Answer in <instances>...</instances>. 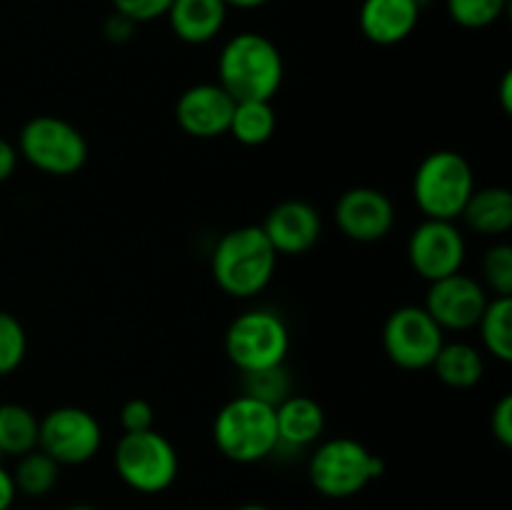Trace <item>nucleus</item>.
I'll return each instance as SVG.
<instances>
[{"label":"nucleus","instance_id":"obj_1","mask_svg":"<svg viewBox=\"0 0 512 510\" xmlns=\"http://www.w3.org/2000/svg\"><path fill=\"white\" fill-rule=\"evenodd\" d=\"M278 268V253L260 225H240L220 235L210 255L215 285L230 298L248 300L263 293Z\"/></svg>","mask_w":512,"mask_h":510},{"label":"nucleus","instance_id":"obj_2","mask_svg":"<svg viewBox=\"0 0 512 510\" xmlns=\"http://www.w3.org/2000/svg\"><path fill=\"white\" fill-rule=\"evenodd\" d=\"M283 75V55L263 33L233 35L218 55V83L233 100H273Z\"/></svg>","mask_w":512,"mask_h":510},{"label":"nucleus","instance_id":"obj_3","mask_svg":"<svg viewBox=\"0 0 512 510\" xmlns=\"http://www.w3.org/2000/svg\"><path fill=\"white\" fill-rule=\"evenodd\" d=\"M213 443L233 463L250 465L278 450L275 408L240 393L218 410L213 420Z\"/></svg>","mask_w":512,"mask_h":510},{"label":"nucleus","instance_id":"obj_4","mask_svg":"<svg viewBox=\"0 0 512 510\" xmlns=\"http://www.w3.org/2000/svg\"><path fill=\"white\" fill-rule=\"evenodd\" d=\"M383 473L385 460L355 438L325 440L313 450L308 463L310 485L333 500L353 498Z\"/></svg>","mask_w":512,"mask_h":510},{"label":"nucleus","instance_id":"obj_5","mask_svg":"<svg viewBox=\"0 0 512 510\" xmlns=\"http://www.w3.org/2000/svg\"><path fill=\"white\" fill-rule=\"evenodd\" d=\"M473 190V165L458 150H433L415 168L413 198L425 218L458 220Z\"/></svg>","mask_w":512,"mask_h":510},{"label":"nucleus","instance_id":"obj_6","mask_svg":"<svg viewBox=\"0 0 512 510\" xmlns=\"http://www.w3.org/2000/svg\"><path fill=\"white\" fill-rule=\"evenodd\" d=\"M18 155L28 165L45 175L68 178L88 163V140L85 135L58 115H35L20 128Z\"/></svg>","mask_w":512,"mask_h":510},{"label":"nucleus","instance_id":"obj_7","mask_svg":"<svg viewBox=\"0 0 512 510\" xmlns=\"http://www.w3.org/2000/svg\"><path fill=\"white\" fill-rule=\"evenodd\" d=\"M118 478L130 490L158 495L175 483L180 470L178 450L155 428L143 433H123L113 453Z\"/></svg>","mask_w":512,"mask_h":510},{"label":"nucleus","instance_id":"obj_8","mask_svg":"<svg viewBox=\"0 0 512 510\" xmlns=\"http://www.w3.org/2000/svg\"><path fill=\"white\" fill-rule=\"evenodd\" d=\"M288 350V325L270 308L245 310L225 330V355L240 373L283 365Z\"/></svg>","mask_w":512,"mask_h":510},{"label":"nucleus","instance_id":"obj_9","mask_svg":"<svg viewBox=\"0 0 512 510\" xmlns=\"http://www.w3.org/2000/svg\"><path fill=\"white\" fill-rule=\"evenodd\" d=\"M445 330L423 305H403L388 315L383 325V350L393 365L403 370H425L445 343Z\"/></svg>","mask_w":512,"mask_h":510},{"label":"nucleus","instance_id":"obj_10","mask_svg":"<svg viewBox=\"0 0 512 510\" xmlns=\"http://www.w3.org/2000/svg\"><path fill=\"white\" fill-rule=\"evenodd\" d=\"M103 428L90 410L60 405L40 418L38 448L58 465H83L98 455Z\"/></svg>","mask_w":512,"mask_h":510},{"label":"nucleus","instance_id":"obj_11","mask_svg":"<svg viewBox=\"0 0 512 510\" xmlns=\"http://www.w3.org/2000/svg\"><path fill=\"white\" fill-rule=\"evenodd\" d=\"M465 238L455 220L425 218L408 238V260L423 280L448 278L465 263Z\"/></svg>","mask_w":512,"mask_h":510},{"label":"nucleus","instance_id":"obj_12","mask_svg":"<svg viewBox=\"0 0 512 510\" xmlns=\"http://www.w3.org/2000/svg\"><path fill=\"white\" fill-rule=\"evenodd\" d=\"M488 300L490 295L480 280L465 273H453L430 283L423 308L443 330L465 333L478 325Z\"/></svg>","mask_w":512,"mask_h":510},{"label":"nucleus","instance_id":"obj_13","mask_svg":"<svg viewBox=\"0 0 512 510\" xmlns=\"http://www.w3.org/2000/svg\"><path fill=\"white\" fill-rule=\"evenodd\" d=\"M335 225L353 243H378L393 230L395 205L383 190L358 185L335 203Z\"/></svg>","mask_w":512,"mask_h":510},{"label":"nucleus","instance_id":"obj_14","mask_svg":"<svg viewBox=\"0 0 512 510\" xmlns=\"http://www.w3.org/2000/svg\"><path fill=\"white\" fill-rule=\"evenodd\" d=\"M235 100L220 83H195L175 100V123L185 135L213 140L228 135Z\"/></svg>","mask_w":512,"mask_h":510},{"label":"nucleus","instance_id":"obj_15","mask_svg":"<svg viewBox=\"0 0 512 510\" xmlns=\"http://www.w3.org/2000/svg\"><path fill=\"white\" fill-rule=\"evenodd\" d=\"M260 230L278 255H303L323 235V218L315 205L290 198L268 210Z\"/></svg>","mask_w":512,"mask_h":510},{"label":"nucleus","instance_id":"obj_16","mask_svg":"<svg viewBox=\"0 0 512 510\" xmlns=\"http://www.w3.org/2000/svg\"><path fill=\"white\" fill-rule=\"evenodd\" d=\"M423 8L418 0H363L360 33L373 45H398L413 35Z\"/></svg>","mask_w":512,"mask_h":510},{"label":"nucleus","instance_id":"obj_17","mask_svg":"<svg viewBox=\"0 0 512 510\" xmlns=\"http://www.w3.org/2000/svg\"><path fill=\"white\" fill-rule=\"evenodd\" d=\"M275 428L278 448H308L325 430L323 405L308 395H288L283 403L275 405Z\"/></svg>","mask_w":512,"mask_h":510},{"label":"nucleus","instance_id":"obj_18","mask_svg":"<svg viewBox=\"0 0 512 510\" xmlns=\"http://www.w3.org/2000/svg\"><path fill=\"white\" fill-rule=\"evenodd\" d=\"M228 10L225 0H173L165 18L183 43L205 45L220 35Z\"/></svg>","mask_w":512,"mask_h":510},{"label":"nucleus","instance_id":"obj_19","mask_svg":"<svg viewBox=\"0 0 512 510\" xmlns=\"http://www.w3.org/2000/svg\"><path fill=\"white\" fill-rule=\"evenodd\" d=\"M460 218L473 233L485 238H503L512 228V193L503 185L475 188Z\"/></svg>","mask_w":512,"mask_h":510},{"label":"nucleus","instance_id":"obj_20","mask_svg":"<svg viewBox=\"0 0 512 510\" xmlns=\"http://www.w3.org/2000/svg\"><path fill=\"white\" fill-rule=\"evenodd\" d=\"M433 373L443 385L453 390H468L483 380L485 360L475 345L455 340V343H443L433 360Z\"/></svg>","mask_w":512,"mask_h":510},{"label":"nucleus","instance_id":"obj_21","mask_svg":"<svg viewBox=\"0 0 512 510\" xmlns=\"http://www.w3.org/2000/svg\"><path fill=\"white\" fill-rule=\"evenodd\" d=\"M275 128H278V115L273 100H235L228 133L240 145L248 148L265 145L275 135Z\"/></svg>","mask_w":512,"mask_h":510},{"label":"nucleus","instance_id":"obj_22","mask_svg":"<svg viewBox=\"0 0 512 510\" xmlns=\"http://www.w3.org/2000/svg\"><path fill=\"white\" fill-rule=\"evenodd\" d=\"M40 420L20 403L0 405V455H20L38 448Z\"/></svg>","mask_w":512,"mask_h":510},{"label":"nucleus","instance_id":"obj_23","mask_svg":"<svg viewBox=\"0 0 512 510\" xmlns=\"http://www.w3.org/2000/svg\"><path fill=\"white\" fill-rule=\"evenodd\" d=\"M480 340L485 350L500 363L512 360V298H490L480 315Z\"/></svg>","mask_w":512,"mask_h":510},{"label":"nucleus","instance_id":"obj_24","mask_svg":"<svg viewBox=\"0 0 512 510\" xmlns=\"http://www.w3.org/2000/svg\"><path fill=\"white\" fill-rule=\"evenodd\" d=\"M15 490L20 495H28V498H45L48 493H53L55 485L60 480V465L55 463L50 455H45L43 450L35 448L30 453L20 455L18 463H15L13 473Z\"/></svg>","mask_w":512,"mask_h":510},{"label":"nucleus","instance_id":"obj_25","mask_svg":"<svg viewBox=\"0 0 512 510\" xmlns=\"http://www.w3.org/2000/svg\"><path fill=\"white\" fill-rule=\"evenodd\" d=\"M243 393L275 408L288 395H293V378H290L285 363L273 365V368L253 370V373H243Z\"/></svg>","mask_w":512,"mask_h":510},{"label":"nucleus","instance_id":"obj_26","mask_svg":"<svg viewBox=\"0 0 512 510\" xmlns=\"http://www.w3.org/2000/svg\"><path fill=\"white\" fill-rule=\"evenodd\" d=\"M483 288L493 293V298H512V245L493 243L480 263Z\"/></svg>","mask_w":512,"mask_h":510},{"label":"nucleus","instance_id":"obj_27","mask_svg":"<svg viewBox=\"0 0 512 510\" xmlns=\"http://www.w3.org/2000/svg\"><path fill=\"white\" fill-rule=\"evenodd\" d=\"M508 3L510 0H445V8L460 28L483 30L503 18Z\"/></svg>","mask_w":512,"mask_h":510},{"label":"nucleus","instance_id":"obj_28","mask_svg":"<svg viewBox=\"0 0 512 510\" xmlns=\"http://www.w3.org/2000/svg\"><path fill=\"white\" fill-rule=\"evenodd\" d=\"M28 353V335L23 323L8 310H0V378L15 373Z\"/></svg>","mask_w":512,"mask_h":510},{"label":"nucleus","instance_id":"obj_29","mask_svg":"<svg viewBox=\"0 0 512 510\" xmlns=\"http://www.w3.org/2000/svg\"><path fill=\"white\" fill-rule=\"evenodd\" d=\"M170 5H173V0H113L115 13L125 15L135 25L163 18V15H168Z\"/></svg>","mask_w":512,"mask_h":510},{"label":"nucleus","instance_id":"obj_30","mask_svg":"<svg viewBox=\"0 0 512 510\" xmlns=\"http://www.w3.org/2000/svg\"><path fill=\"white\" fill-rule=\"evenodd\" d=\"M120 425L123 433H143L155 425V410L145 398H130L120 408Z\"/></svg>","mask_w":512,"mask_h":510},{"label":"nucleus","instance_id":"obj_31","mask_svg":"<svg viewBox=\"0 0 512 510\" xmlns=\"http://www.w3.org/2000/svg\"><path fill=\"white\" fill-rule=\"evenodd\" d=\"M490 433L503 448H512V395H503L490 410Z\"/></svg>","mask_w":512,"mask_h":510},{"label":"nucleus","instance_id":"obj_32","mask_svg":"<svg viewBox=\"0 0 512 510\" xmlns=\"http://www.w3.org/2000/svg\"><path fill=\"white\" fill-rule=\"evenodd\" d=\"M133 33H135V23H133V20L125 18V15L115 13V10H113V13L105 18L103 35L110 40V43H115V45L128 43V40L133 38Z\"/></svg>","mask_w":512,"mask_h":510},{"label":"nucleus","instance_id":"obj_33","mask_svg":"<svg viewBox=\"0 0 512 510\" xmlns=\"http://www.w3.org/2000/svg\"><path fill=\"white\" fill-rule=\"evenodd\" d=\"M18 160H20L18 148H15L10 140L0 138V183H5V180L15 173V168H18Z\"/></svg>","mask_w":512,"mask_h":510},{"label":"nucleus","instance_id":"obj_34","mask_svg":"<svg viewBox=\"0 0 512 510\" xmlns=\"http://www.w3.org/2000/svg\"><path fill=\"white\" fill-rule=\"evenodd\" d=\"M15 495H18V490H15L13 475L0 465V510H13Z\"/></svg>","mask_w":512,"mask_h":510},{"label":"nucleus","instance_id":"obj_35","mask_svg":"<svg viewBox=\"0 0 512 510\" xmlns=\"http://www.w3.org/2000/svg\"><path fill=\"white\" fill-rule=\"evenodd\" d=\"M500 103H503L505 113H512V73L503 75V85H500Z\"/></svg>","mask_w":512,"mask_h":510},{"label":"nucleus","instance_id":"obj_36","mask_svg":"<svg viewBox=\"0 0 512 510\" xmlns=\"http://www.w3.org/2000/svg\"><path fill=\"white\" fill-rule=\"evenodd\" d=\"M270 0H225L228 8H238V10H255V8H263L268 5Z\"/></svg>","mask_w":512,"mask_h":510},{"label":"nucleus","instance_id":"obj_37","mask_svg":"<svg viewBox=\"0 0 512 510\" xmlns=\"http://www.w3.org/2000/svg\"><path fill=\"white\" fill-rule=\"evenodd\" d=\"M235 510H273V508H268V505H263V503H245Z\"/></svg>","mask_w":512,"mask_h":510},{"label":"nucleus","instance_id":"obj_38","mask_svg":"<svg viewBox=\"0 0 512 510\" xmlns=\"http://www.w3.org/2000/svg\"><path fill=\"white\" fill-rule=\"evenodd\" d=\"M63 510H98V508L90 503H73V505H65Z\"/></svg>","mask_w":512,"mask_h":510}]
</instances>
